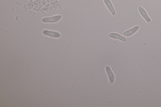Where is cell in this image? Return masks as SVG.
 I'll return each instance as SVG.
<instances>
[{"mask_svg": "<svg viewBox=\"0 0 161 107\" xmlns=\"http://www.w3.org/2000/svg\"><path fill=\"white\" fill-rule=\"evenodd\" d=\"M140 28L139 26H136L132 28L129 29L124 32L123 34L124 36L126 37H130L133 35L137 32Z\"/></svg>", "mask_w": 161, "mask_h": 107, "instance_id": "obj_3", "label": "cell"}, {"mask_svg": "<svg viewBox=\"0 0 161 107\" xmlns=\"http://www.w3.org/2000/svg\"><path fill=\"white\" fill-rule=\"evenodd\" d=\"M43 33L45 35L55 38H59L61 36L59 33L54 31L45 30Z\"/></svg>", "mask_w": 161, "mask_h": 107, "instance_id": "obj_4", "label": "cell"}, {"mask_svg": "<svg viewBox=\"0 0 161 107\" xmlns=\"http://www.w3.org/2000/svg\"><path fill=\"white\" fill-rule=\"evenodd\" d=\"M106 71L107 75H108L110 83L113 84L114 83L115 78V76L113 71H112L110 67L109 66H107L105 68Z\"/></svg>", "mask_w": 161, "mask_h": 107, "instance_id": "obj_5", "label": "cell"}, {"mask_svg": "<svg viewBox=\"0 0 161 107\" xmlns=\"http://www.w3.org/2000/svg\"><path fill=\"white\" fill-rule=\"evenodd\" d=\"M103 1L112 15L115 16L116 14V12L113 4L110 0H103Z\"/></svg>", "mask_w": 161, "mask_h": 107, "instance_id": "obj_6", "label": "cell"}, {"mask_svg": "<svg viewBox=\"0 0 161 107\" xmlns=\"http://www.w3.org/2000/svg\"><path fill=\"white\" fill-rule=\"evenodd\" d=\"M61 18V15H57L43 18L42 19V21L44 23H55L60 21Z\"/></svg>", "mask_w": 161, "mask_h": 107, "instance_id": "obj_1", "label": "cell"}, {"mask_svg": "<svg viewBox=\"0 0 161 107\" xmlns=\"http://www.w3.org/2000/svg\"><path fill=\"white\" fill-rule=\"evenodd\" d=\"M108 36L110 38L118 39L123 42H125L126 41L125 37L116 33H111L109 34Z\"/></svg>", "mask_w": 161, "mask_h": 107, "instance_id": "obj_7", "label": "cell"}, {"mask_svg": "<svg viewBox=\"0 0 161 107\" xmlns=\"http://www.w3.org/2000/svg\"><path fill=\"white\" fill-rule=\"evenodd\" d=\"M138 10L141 15L142 16L145 20L148 23L151 22L152 19L148 15L145 9L142 7L139 6L138 8Z\"/></svg>", "mask_w": 161, "mask_h": 107, "instance_id": "obj_2", "label": "cell"}]
</instances>
